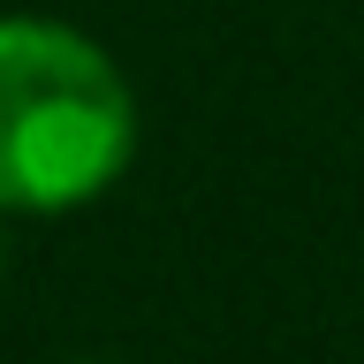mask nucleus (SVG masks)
I'll use <instances>...</instances> for the list:
<instances>
[{
	"mask_svg": "<svg viewBox=\"0 0 364 364\" xmlns=\"http://www.w3.org/2000/svg\"><path fill=\"white\" fill-rule=\"evenodd\" d=\"M136 152V91L68 23L0 16V213H76Z\"/></svg>",
	"mask_w": 364,
	"mask_h": 364,
	"instance_id": "f257e3e1",
	"label": "nucleus"
},
{
	"mask_svg": "<svg viewBox=\"0 0 364 364\" xmlns=\"http://www.w3.org/2000/svg\"><path fill=\"white\" fill-rule=\"evenodd\" d=\"M76 364H99V357H76Z\"/></svg>",
	"mask_w": 364,
	"mask_h": 364,
	"instance_id": "f03ea898",
	"label": "nucleus"
}]
</instances>
